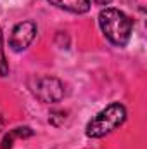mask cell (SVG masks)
I'll use <instances>...</instances> for the list:
<instances>
[{"label": "cell", "mask_w": 147, "mask_h": 149, "mask_svg": "<svg viewBox=\"0 0 147 149\" xmlns=\"http://www.w3.org/2000/svg\"><path fill=\"white\" fill-rule=\"evenodd\" d=\"M125 120H126V108L121 102H111L109 106L99 111L87 123L85 134L90 139H101L111 132H114L118 127H121Z\"/></svg>", "instance_id": "cell-2"}, {"label": "cell", "mask_w": 147, "mask_h": 149, "mask_svg": "<svg viewBox=\"0 0 147 149\" xmlns=\"http://www.w3.org/2000/svg\"><path fill=\"white\" fill-rule=\"evenodd\" d=\"M99 26L104 37L116 47H125L132 38L133 23L119 9H114V7L102 9L99 14Z\"/></svg>", "instance_id": "cell-1"}, {"label": "cell", "mask_w": 147, "mask_h": 149, "mask_svg": "<svg viewBox=\"0 0 147 149\" xmlns=\"http://www.w3.org/2000/svg\"><path fill=\"white\" fill-rule=\"evenodd\" d=\"M30 135H33V130H31L30 127H19V128H14V130H10V132L2 139V146H0V149H10L16 137H30Z\"/></svg>", "instance_id": "cell-6"}, {"label": "cell", "mask_w": 147, "mask_h": 149, "mask_svg": "<svg viewBox=\"0 0 147 149\" xmlns=\"http://www.w3.org/2000/svg\"><path fill=\"white\" fill-rule=\"evenodd\" d=\"M95 3H99V5H107V3H111L112 0H94Z\"/></svg>", "instance_id": "cell-8"}, {"label": "cell", "mask_w": 147, "mask_h": 149, "mask_svg": "<svg viewBox=\"0 0 147 149\" xmlns=\"http://www.w3.org/2000/svg\"><path fill=\"white\" fill-rule=\"evenodd\" d=\"M50 5L73 12V14H85L90 10V0H47Z\"/></svg>", "instance_id": "cell-5"}, {"label": "cell", "mask_w": 147, "mask_h": 149, "mask_svg": "<svg viewBox=\"0 0 147 149\" xmlns=\"http://www.w3.org/2000/svg\"><path fill=\"white\" fill-rule=\"evenodd\" d=\"M37 35V24L33 21H23L17 23L12 31H10V38H9V45L14 52H21L24 49L30 47V43L33 42V38Z\"/></svg>", "instance_id": "cell-4"}, {"label": "cell", "mask_w": 147, "mask_h": 149, "mask_svg": "<svg viewBox=\"0 0 147 149\" xmlns=\"http://www.w3.org/2000/svg\"><path fill=\"white\" fill-rule=\"evenodd\" d=\"M30 88L42 102H59L64 97V85L55 76H38L30 81Z\"/></svg>", "instance_id": "cell-3"}, {"label": "cell", "mask_w": 147, "mask_h": 149, "mask_svg": "<svg viewBox=\"0 0 147 149\" xmlns=\"http://www.w3.org/2000/svg\"><path fill=\"white\" fill-rule=\"evenodd\" d=\"M9 74V63L5 59V52H3V37H2V30H0V76H7Z\"/></svg>", "instance_id": "cell-7"}]
</instances>
